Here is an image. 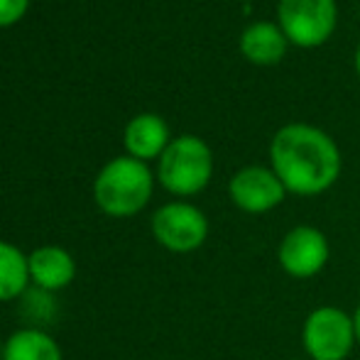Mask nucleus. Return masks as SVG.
Here are the masks:
<instances>
[{
  "label": "nucleus",
  "instance_id": "nucleus-1",
  "mask_svg": "<svg viewBox=\"0 0 360 360\" xmlns=\"http://www.w3.org/2000/svg\"><path fill=\"white\" fill-rule=\"evenodd\" d=\"M272 172L287 194L316 196L328 191L341 174V152L323 130L292 123L275 135L270 145Z\"/></svg>",
  "mask_w": 360,
  "mask_h": 360
},
{
  "label": "nucleus",
  "instance_id": "nucleus-2",
  "mask_svg": "<svg viewBox=\"0 0 360 360\" xmlns=\"http://www.w3.org/2000/svg\"><path fill=\"white\" fill-rule=\"evenodd\" d=\"M94 199L103 214L113 218L140 214L152 199V172L135 157H118L96 176Z\"/></svg>",
  "mask_w": 360,
  "mask_h": 360
},
{
  "label": "nucleus",
  "instance_id": "nucleus-3",
  "mask_svg": "<svg viewBox=\"0 0 360 360\" xmlns=\"http://www.w3.org/2000/svg\"><path fill=\"white\" fill-rule=\"evenodd\" d=\"M211 174H214V157L209 145L191 135L172 140L162 152L157 169L162 186L176 196H194L204 191Z\"/></svg>",
  "mask_w": 360,
  "mask_h": 360
},
{
  "label": "nucleus",
  "instance_id": "nucleus-4",
  "mask_svg": "<svg viewBox=\"0 0 360 360\" xmlns=\"http://www.w3.org/2000/svg\"><path fill=\"white\" fill-rule=\"evenodd\" d=\"M302 346L311 360H348L358 346L353 314L331 304L311 309L302 323Z\"/></svg>",
  "mask_w": 360,
  "mask_h": 360
},
{
  "label": "nucleus",
  "instance_id": "nucleus-5",
  "mask_svg": "<svg viewBox=\"0 0 360 360\" xmlns=\"http://www.w3.org/2000/svg\"><path fill=\"white\" fill-rule=\"evenodd\" d=\"M152 236L165 250L186 255L199 250L209 238V218L186 201H172L152 216Z\"/></svg>",
  "mask_w": 360,
  "mask_h": 360
},
{
  "label": "nucleus",
  "instance_id": "nucleus-6",
  "mask_svg": "<svg viewBox=\"0 0 360 360\" xmlns=\"http://www.w3.org/2000/svg\"><path fill=\"white\" fill-rule=\"evenodd\" d=\"M280 27L289 42L319 47L336 27L333 0H280Z\"/></svg>",
  "mask_w": 360,
  "mask_h": 360
},
{
  "label": "nucleus",
  "instance_id": "nucleus-7",
  "mask_svg": "<svg viewBox=\"0 0 360 360\" xmlns=\"http://www.w3.org/2000/svg\"><path fill=\"white\" fill-rule=\"evenodd\" d=\"M331 260L328 238L314 226H294L277 248L280 270L292 280H311L321 275Z\"/></svg>",
  "mask_w": 360,
  "mask_h": 360
},
{
  "label": "nucleus",
  "instance_id": "nucleus-8",
  "mask_svg": "<svg viewBox=\"0 0 360 360\" xmlns=\"http://www.w3.org/2000/svg\"><path fill=\"white\" fill-rule=\"evenodd\" d=\"M228 194L240 211L257 216L277 209L285 201L287 189L280 176L267 167H245L238 174H233Z\"/></svg>",
  "mask_w": 360,
  "mask_h": 360
},
{
  "label": "nucleus",
  "instance_id": "nucleus-9",
  "mask_svg": "<svg viewBox=\"0 0 360 360\" xmlns=\"http://www.w3.org/2000/svg\"><path fill=\"white\" fill-rule=\"evenodd\" d=\"M30 282L44 294L62 292L74 282L76 260L69 250L59 245H42L27 255Z\"/></svg>",
  "mask_w": 360,
  "mask_h": 360
},
{
  "label": "nucleus",
  "instance_id": "nucleus-10",
  "mask_svg": "<svg viewBox=\"0 0 360 360\" xmlns=\"http://www.w3.org/2000/svg\"><path fill=\"white\" fill-rule=\"evenodd\" d=\"M167 140H169V130L167 123L157 115L147 113L138 115L135 120H130V125L125 128V147H128L130 157L135 160H152L167 150Z\"/></svg>",
  "mask_w": 360,
  "mask_h": 360
},
{
  "label": "nucleus",
  "instance_id": "nucleus-11",
  "mask_svg": "<svg viewBox=\"0 0 360 360\" xmlns=\"http://www.w3.org/2000/svg\"><path fill=\"white\" fill-rule=\"evenodd\" d=\"M3 360H64L59 343L42 328H18L5 338Z\"/></svg>",
  "mask_w": 360,
  "mask_h": 360
},
{
  "label": "nucleus",
  "instance_id": "nucleus-12",
  "mask_svg": "<svg viewBox=\"0 0 360 360\" xmlns=\"http://www.w3.org/2000/svg\"><path fill=\"white\" fill-rule=\"evenodd\" d=\"M240 49L255 64H277L287 52V37L277 25L255 22L243 32Z\"/></svg>",
  "mask_w": 360,
  "mask_h": 360
},
{
  "label": "nucleus",
  "instance_id": "nucleus-13",
  "mask_svg": "<svg viewBox=\"0 0 360 360\" xmlns=\"http://www.w3.org/2000/svg\"><path fill=\"white\" fill-rule=\"evenodd\" d=\"M30 285L32 282H30L27 255L13 243L0 240V304L20 299Z\"/></svg>",
  "mask_w": 360,
  "mask_h": 360
},
{
  "label": "nucleus",
  "instance_id": "nucleus-14",
  "mask_svg": "<svg viewBox=\"0 0 360 360\" xmlns=\"http://www.w3.org/2000/svg\"><path fill=\"white\" fill-rule=\"evenodd\" d=\"M25 8H27V0H0V27L22 18Z\"/></svg>",
  "mask_w": 360,
  "mask_h": 360
},
{
  "label": "nucleus",
  "instance_id": "nucleus-15",
  "mask_svg": "<svg viewBox=\"0 0 360 360\" xmlns=\"http://www.w3.org/2000/svg\"><path fill=\"white\" fill-rule=\"evenodd\" d=\"M353 323H356V341H358V346H360V304H358L356 311H353Z\"/></svg>",
  "mask_w": 360,
  "mask_h": 360
},
{
  "label": "nucleus",
  "instance_id": "nucleus-16",
  "mask_svg": "<svg viewBox=\"0 0 360 360\" xmlns=\"http://www.w3.org/2000/svg\"><path fill=\"white\" fill-rule=\"evenodd\" d=\"M356 69H358V76H360V47H358V54H356Z\"/></svg>",
  "mask_w": 360,
  "mask_h": 360
},
{
  "label": "nucleus",
  "instance_id": "nucleus-17",
  "mask_svg": "<svg viewBox=\"0 0 360 360\" xmlns=\"http://www.w3.org/2000/svg\"><path fill=\"white\" fill-rule=\"evenodd\" d=\"M3 351H5V341H0V360H3Z\"/></svg>",
  "mask_w": 360,
  "mask_h": 360
}]
</instances>
